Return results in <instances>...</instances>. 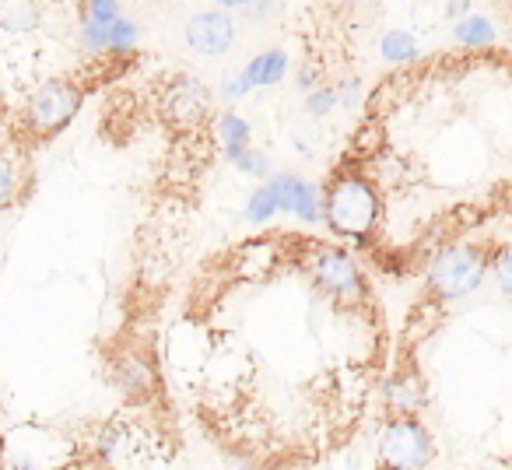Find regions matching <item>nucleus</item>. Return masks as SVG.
<instances>
[{"mask_svg": "<svg viewBox=\"0 0 512 470\" xmlns=\"http://www.w3.org/2000/svg\"><path fill=\"white\" fill-rule=\"evenodd\" d=\"M323 214H327L330 228H334L337 235L365 243V239L376 232L383 204H379V193L369 179L358 176V172H341V176L327 186Z\"/></svg>", "mask_w": 512, "mask_h": 470, "instance_id": "1", "label": "nucleus"}, {"mask_svg": "<svg viewBox=\"0 0 512 470\" xmlns=\"http://www.w3.org/2000/svg\"><path fill=\"white\" fill-rule=\"evenodd\" d=\"M488 274V260L477 246H446L439 257L428 264V288L439 299H467L481 288Z\"/></svg>", "mask_w": 512, "mask_h": 470, "instance_id": "2", "label": "nucleus"}, {"mask_svg": "<svg viewBox=\"0 0 512 470\" xmlns=\"http://www.w3.org/2000/svg\"><path fill=\"white\" fill-rule=\"evenodd\" d=\"M81 102H85V92H81L74 81L57 78L46 81L32 92V99L25 102V127L36 137H53L57 130H64L67 123L78 116Z\"/></svg>", "mask_w": 512, "mask_h": 470, "instance_id": "3", "label": "nucleus"}, {"mask_svg": "<svg viewBox=\"0 0 512 470\" xmlns=\"http://www.w3.org/2000/svg\"><path fill=\"white\" fill-rule=\"evenodd\" d=\"M432 453V432L421 421L390 418L379 428V463H383V470H425Z\"/></svg>", "mask_w": 512, "mask_h": 470, "instance_id": "4", "label": "nucleus"}, {"mask_svg": "<svg viewBox=\"0 0 512 470\" xmlns=\"http://www.w3.org/2000/svg\"><path fill=\"white\" fill-rule=\"evenodd\" d=\"M211 88L204 81L190 78V74H179L165 85L162 92V113L172 127H183V130H193L207 120L211 113Z\"/></svg>", "mask_w": 512, "mask_h": 470, "instance_id": "5", "label": "nucleus"}, {"mask_svg": "<svg viewBox=\"0 0 512 470\" xmlns=\"http://www.w3.org/2000/svg\"><path fill=\"white\" fill-rule=\"evenodd\" d=\"M313 278L316 288H323L334 299H362L365 281L358 264L341 250V246H323L313 257Z\"/></svg>", "mask_w": 512, "mask_h": 470, "instance_id": "6", "label": "nucleus"}, {"mask_svg": "<svg viewBox=\"0 0 512 470\" xmlns=\"http://www.w3.org/2000/svg\"><path fill=\"white\" fill-rule=\"evenodd\" d=\"M186 46L200 57H221L235 39V22L221 11H197L183 29Z\"/></svg>", "mask_w": 512, "mask_h": 470, "instance_id": "7", "label": "nucleus"}, {"mask_svg": "<svg viewBox=\"0 0 512 470\" xmlns=\"http://www.w3.org/2000/svg\"><path fill=\"white\" fill-rule=\"evenodd\" d=\"M271 190H274V200H278V211H288L302 221H320V197H316V186L306 183L302 176H274L271 179Z\"/></svg>", "mask_w": 512, "mask_h": 470, "instance_id": "8", "label": "nucleus"}, {"mask_svg": "<svg viewBox=\"0 0 512 470\" xmlns=\"http://www.w3.org/2000/svg\"><path fill=\"white\" fill-rule=\"evenodd\" d=\"M113 386L127 393V397L144 400L151 390H155V372H151V365L144 362V358L123 355L120 362L113 365Z\"/></svg>", "mask_w": 512, "mask_h": 470, "instance_id": "9", "label": "nucleus"}, {"mask_svg": "<svg viewBox=\"0 0 512 470\" xmlns=\"http://www.w3.org/2000/svg\"><path fill=\"white\" fill-rule=\"evenodd\" d=\"M386 400H390V407H397V418H411L425 404V383H421V376L414 369L397 372L386 383Z\"/></svg>", "mask_w": 512, "mask_h": 470, "instance_id": "10", "label": "nucleus"}, {"mask_svg": "<svg viewBox=\"0 0 512 470\" xmlns=\"http://www.w3.org/2000/svg\"><path fill=\"white\" fill-rule=\"evenodd\" d=\"M137 36H141V29L130 18H120L109 29H81V39H85L88 50H109V53H130L137 46Z\"/></svg>", "mask_w": 512, "mask_h": 470, "instance_id": "11", "label": "nucleus"}, {"mask_svg": "<svg viewBox=\"0 0 512 470\" xmlns=\"http://www.w3.org/2000/svg\"><path fill=\"white\" fill-rule=\"evenodd\" d=\"M285 71H288V53L285 50L256 53V57L249 60L246 67H242L249 88H271V85H278V81L285 78Z\"/></svg>", "mask_w": 512, "mask_h": 470, "instance_id": "12", "label": "nucleus"}, {"mask_svg": "<svg viewBox=\"0 0 512 470\" xmlns=\"http://www.w3.org/2000/svg\"><path fill=\"white\" fill-rule=\"evenodd\" d=\"M218 141H221V148H225L228 162L242 158L249 151V123L235 113H225L218 120Z\"/></svg>", "mask_w": 512, "mask_h": 470, "instance_id": "13", "label": "nucleus"}, {"mask_svg": "<svg viewBox=\"0 0 512 470\" xmlns=\"http://www.w3.org/2000/svg\"><path fill=\"white\" fill-rule=\"evenodd\" d=\"M379 53H383L386 64H407V60L418 57V39L411 36V32L397 29V32H386L383 43H379Z\"/></svg>", "mask_w": 512, "mask_h": 470, "instance_id": "14", "label": "nucleus"}, {"mask_svg": "<svg viewBox=\"0 0 512 470\" xmlns=\"http://www.w3.org/2000/svg\"><path fill=\"white\" fill-rule=\"evenodd\" d=\"M453 36L460 39L463 46H488L491 39H495V29H491L488 18L467 15V18H460V22L453 25Z\"/></svg>", "mask_w": 512, "mask_h": 470, "instance_id": "15", "label": "nucleus"}, {"mask_svg": "<svg viewBox=\"0 0 512 470\" xmlns=\"http://www.w3.org/2000/svg\"><path fill=\"white\" fill-rule=\"evenodd\" d=\"M120 4H109V0H92L81 18V29H109V25L120 22Z\"/></svg>", "mask_w": 512, "mask_h": 470, "instance_id": "16", "label": "nucleus"}, {"mask_svg": "<svg viewBox=\"0 0 512 470\" xmlns=\"http://www.w3.org/2000/svg\"><path fill=\"white\" fill-rule=\"evenodd\" d=\"M271 214H278V200H274L271 183L256 186V193L246 200V218L249 221H267Z\"/></svg>", "mask_w": 512, "mask_h": 470, "instance_id": "17", "label": "nucleus"}, {"mask_svg": "<svg viewBox=\"0 0 512 470\" xmlns=\"http://www.w3.org/2000/svg\"><path fill=\"white\" fill-rule=\"evenodd\" d=\"M235 169L239 172H246V176H253V179H267L271 183V172H274V165H271V158L264 155V151H246L242 158H235Z\"/></svg>", "mask_w": 512, "mask_h": 470, "instance_id": "18", "label": "nucleus"}, {"mask_svg": "<svg viewBox=\"0 0 512 470\" xmlns=\"http://www.w3.org/2000/svg\"><path fill=\"white\" fill-rule=\"evenodd\" d=\"M18 190H22V183H18L15 165L0 158V211H8V207L18 204Z\"/></svg>", "mask_w": 512, "mask_h": 470, "instance_id": "19", "label": "nucleus"}, {"mask_svg": "<svg viewBox=\"0 0 512 470\" xmlns=\"http://www.w3.org/2000/svg\"><path fill=\"white\" fill-rule=\"evenodd\" d=\"M337 109V92L334 88H313V92L306 95V113L309 116H327Z\"/></svg>", "mask_w": 512, "mask_h": 470, "instance_id": "20", "label": "nucleus"}, {"mask_svg": "<svg viewBox=\"0 0 512 470\" xmlns=\"http://www.w3.org/2000/svg\"><path fill=\"white\" fill-rule=\"evenodd\" d=\"M495 278H498V288L512 299V250H505L502 257L495 260Z\"/></svg>", "mask_w": 512, "mask_h": 470, "instance_id": "21", "label": "nucleus"}, {"mask_svg": "<svg viewBox=\"0 0 512 470\" xmlns=\"http://www.w3.org/2000/svg\"><path fill=\"white\" fill-rule=\"evenodd\" d=\"M246 92H253V88H249V81H246V74H228L225 78V95L228 99H242V95Z\"/></svg>", "mask_w": 512, "mask_h": 470, "instance_id": "22", "label": "nucleus"}, {"mask_svg": "<svg viewBox=\"0 0 512 470\" xmlns=\"http://www.w3.org/2000/svg\"><path fill=\"white\" fill-rule=\"evenodd\" d=\"M316 78H320V74H316V67H306V71H302V78H299V85L309 88V85H316Z\"/></svg>", "mask_w": 512, "mask_h": 470, "instance_id": "23", "label": "nucleus"}, {"mask_svg": "<svg viewBox=\"0 0 512 470\" xmlns=\"http://www.w3.org/2000/svg\"><path fill=\"white\" fill-rule=\"evenodd\" d=\"M449 15H463V11H467V4H449Z\"/></svg>", "mask_w": 512, "mask_h": 470, "instance_id": "24", "label": "nucleus"}]
</instances>
